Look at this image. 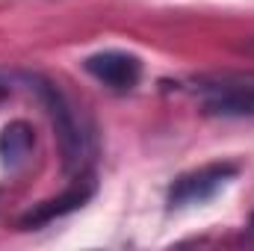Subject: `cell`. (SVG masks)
Wrapping results in <instances>:
<instances>
[{"label": "cell", "instance_id": "4", "mask_svg": "<svg viewBox=\"0 0 254 251\" xmlns=\"http://www.w3.org/2000/svg\"><path fill=\"white\" fill-rule=\"evenodd\" d=\"M83 68L113 92H130L142 80L139 57L125 54V51H98V54L83 60Z\"/></svg>", "mask_w": 254, "mask_h": 251}, {"label": "cell", "instance_id": "3", "mask_svg": "<svg viewBox=\"0 0 254 251\" xmlns=\"http://www.w3.org/2000/svg\"><path fill=\"white\" fill-rule=\"evenodd\" d=\"M234 175H237V166H231V163H210V166H201L195 172H187V175H181L172 184L169 204L172 207L204 204V201H210L219 189L225 187Z\"/></svg>", "mask_w": 254, "mask_h": 251}, {"label": "cell", "instance_id": "5", "mask_svg": "<svg viewBox=\"0 0 254 251\" xmlns=\"http://www.w3.org/2000/svg\"><path fill=\"white\" fill-rule=\"evenodd\" d=\"M92 192H95V184H92V178H83L77 187L65 189L60 198H51V201H42V204H36L21 222L30 228V225H48V222H54V219H60V216H68V213H74L77 207H83L89 198H92Z\"/></svg>", "mask_w": 254, "mask_h": 251}, {"label": "cell", "instance_id": "1", "mask_svg": "<svg viewBox=\"0 0 254 251\" xmlns=\"http://www.w3.org/2000/svg\"><path fill=\"white\" fill-rule=\"evenodd\" d=\"M27 83H30V92H36V98L42 101V107L48 110V116L54 122L60 154H63V169L68 175H80L89 160V133L80 125L77 110L63 95V89L57 83H51L48 77L33 74V77H27Z\"/></svg>", "mask_w": 254, "mask_h": 251}, {"label": "cell", "instance_id": "6", "mask_svg": "<svg viewBox=\"0 0 254 251\" xmlns=\"http://www.w3.org/2000/svg\"><path fill=\"white\" fill-rule=\"evenodd\" d=\"M33 148H36V136L27 122H9L0 130V163L6 169L27 166L33 157Z\"/></svg>", "mask_w": 254, "mask_h": 251}, {"label": "cell", "instance_id": "2", "mask_svg": "<svg viewBox=\"0 0 254 251\" xmlns=\"http://www.w3.org/2000/svg\"><path fill=\"white\" fill-rule=\"evenodd\" d=\"M195 95L207 116L254 119V74H213L195 80Z\"/></svg>", "mask_w": 254, "mask_h": 251}]
</instances>
